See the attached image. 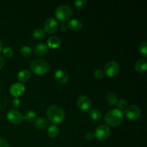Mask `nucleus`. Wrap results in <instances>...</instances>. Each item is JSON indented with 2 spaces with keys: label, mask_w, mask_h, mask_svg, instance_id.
Wrapping results in <instances>:
<instances>
[{
  "label": "nucleus",
  "mask_w": 147,
  "mask_h": 147,
  "mask_svg": "<svg viewBox=\"0 0 147 147\" xmlns=\"http://www.w3.org/2000/svg\"><path fill=\"white\" fill-rule=\"evenodd\" d=\"M139 52L144 57H146L147 56V41L144 40L140 44L139 47Z\"/></svg>",
  "instance_id": "obj_25"
},
{
  "label": "nucleus",
  "mask_w": 147,
  "mask_h": 147,
  "mask_svg": "<svg viewBox=\"0 0 147 147\" xmlns=\"http://www.w3.org/2000/svg\"><path fill=\"white\" fill-rule=\"evenodd\" d=\"M134 69L138 73H144L147 69V61L146 59H140L136 63Z\"/></svg>",
  "instance_id": "obj_16"
},
{
  "label": "nucleus",
  "mask_w": 147,
  "mask_h": 147,
  "mask_svg": "<svg viewBox=\"0 0 147 147\" xmlns=\"http://www.w3.org/2000/svg\"><path fill=\"white\" fill-rule=\"evenodd\" d=\"M125 115L130 120H136L142 115V111L136 105H130L125 109Z\"/></svg>",
  "instance_id": "obj_8"
},
{
  "label": "nucleus",
  "mask_w": 147,
  "mask_h": 147,
  "mask_svg": "<svg viewBox=\"0 0 147 147\" xmlns=\"http://www.w3.org/2000/svg\"><path fill=\"white\" fill-rule=\"evenodd\" d=\"M58 22L54 17H49L44 23V31L48 34H54L58 29Z\"/></svg>",
  "instance_id": "obj_10"
},
{
  "label": "nucleus",
  "mask_w": 147,
  "mask_h": 147,
  "mask_svg": "<svg viewBox=\"0 0 147 147\" xmlns=\"http://www.w3.org/2000/svg\"><path fill=\"white\" fill-rule=\"evenodd\" d=\"M119 100L117 95L113 92H109L106 95V101L109 106H116Z\"/></svg>",
  "instance_id": "obj_17"
},
{
  "label": "nucleus",
  "mask_w": 147,
  "mask_h": 147,
  "mask_svg": "<svg viewBox=\"0 0 147 147\" xmlns=\"http://www.w3.org/2000/svg\"><path fill=\"white\" fill-rule=\"evenodd\" d=\"M30 69L34 74L37 76H43L48 73L50 65L45 60L35 59L30 63Z\"/></svg>",
  "instance_id": "obj_3"
},
{
  "label": "nucleus",
  "mask_w": 147,
  "mask_h": 147,
  "mask_svg": "<svg viewBox=\"0 0 147 147\" xmlns=\"http://www.w3.org/2000/svg\"><path fill=\"white\" fill-rule=\"evenodd\" d=\"M7 120L14 124H20L24 121V115L16 109H11L7 112Z\"/></svg>",
  "instance_id": "obj_7"
},
{
  "label": "nucleus",
  "mask_w": 147,
  "mask_h": 147,
  "mask_svg": "<svg viewBox=\"0 0 147 147\" xmlns=\"http://www.w3.org/2000/svg\"><path fill=\"white\" fill-rule=\"evenodd\" d=\"M0 147H9L7 141L1 137H0Z\"/></svg>",
  "instance_id": "obj_31"
},
{
  "label": "nucleus",
  "mask_w": 147,
  "mask_h": 147,
  "mask_svg": "<svg viewBox=\"0 0 147 147\" xmlns=\"http://www.w3.org/2000/svg\"><path fill=\"white\" fill-rule=\"evenodd\" d=\"M25 86L21 83H13L9 88L10 94L14 98H18L19 96L22 95L25 91Z\"/></svg>",
  "instance_id": "obj_11"
},
{
  "label": "nucleus",
  "mask_w": 147,
  "mask_h": 147,
  "mask_svg": "<svg viewBox=\"0 0 147 147\" xmlns=\"http://www.w3.org/2000/svg\"><path fill=\"white\" fill-rule=\"evenodd\" d=\"M92 106L91 99L86 95H82L77 99V106L82 111H88Z\"/></svg>",
  "instance_id": "obj_9"
},
{
  "label": "nucleus",
  "mask_w": 147,
  "mask_h": 147,
  "mask_svg": "<svg viewBox=\"0 0 147 147\" xmlns=\"http://www.w3.org/2000/svg\"><path fill=\"white\" fill-rule=\"evenodd\" d=\"M12 106L15 108H19L21 106V101L18 98H15L12 101Z\"/></svg>",
  "instance_id": "obj_30"
},
{
  "label": "nucleus",
  "mask_w": 147,
  "mask_h": 147,
  "mask_svg": "<svg viewBox=\"0 0 147 147\" xmlns=\"http://www.w3.org/2000/svg\"><path fill=\"white\" fill-rule=\"evenodd\" d=\"M35 126L38 129L40 130H43L47 128L48 126V121L47 119L44 117H39L37 119H35V122H34Z\"/></svg>",
  "instance_id": "obj_19"
},
{
  "label": "nucleus",
  "mask_w": 147,
  "mask_h": 147,
  "mask_svg": "<svg viewBox=\"0 0 147 147\" xmlns=\"http://www.w3.org/2000/svg\"><path fill=\"white\" fill-rule=\"evenodd\" d=\"M111 134V129L107 125H100L96 129L94 136L98 141H105L109 137Z\"/></svg>",
  "instance_id": "obj_6"
},
{
  "label": "nucleus",
  "mask_w": 147,
  "mask_h": 147,
  "mask_svg": "<svg viewBox=\"0 0 147 147\" xmlns=\"http://www.w3.org/2000/svg\"><path fill=\"white\" fill-rule=\"evenodd\" d=\"M104 120L107 125L116 127L121 124L123 122V114L121 111L119 110L118 109H112L106 113Z\"/></svg>",
  "instance_id": "obj_2"
},
{
  "label": "nucleus",
  "mask_w": 147,
  "mask_h": 147,
  "mask_svg": "<svg viewBox=\"0 0 147 147\" xmlns=\"http://www.w3.org/2000/svg\"><path fill=\"white\" fill-rule=\"evenodd\" d=\"M4 63H5V60H4V58L2 57V56L0 55V70L4 67Z\"/></svg>",
  "instance_id": "obj_34"
},
{
  "label": "nucleus",
  "mask_w": 147,
  "mask_h": 147,
  "mask_svg": "<svg viewBox=\"0 0 147 147\" xmlns=\"http://www.w3.org/2000/svg\"><path fill=\"white\" fill-rule=\"evenodd\" d=\"M20 53L22 57H30L32 54V48L28 45H24L20 48Z\"/></svg>",
  "instance_id": "obj_22"
},
{
  "label": "nucleus",
  "mask_w": 147,
  "mask_h": 147,
  "mask_svg": "<svg viewBox=\"0 0 147 147\" xmlns=\"http://www.w3.org/2000/svg\"><path fill=\"white\" fill-rule=\"evenodd\" d=\"M60 28L62 31H65L67 28V24H65V22H62L60 25Z\"/></svg>",
  "instance_id": "obj_33"
},
{
  "label": "nucleus",
  "mask_w": 147,
  "mask_h": 147,
  "mask_svg": "<svg viewBox=\"0 0 147 147\" xmlns=\"http://www.w3.org/2000/svg\"><path fill=\"white\" fill-rule=\"evenodd\" d=\"M85 137H86V139H87V140L91 141L95 138L94 134L92 133V132H87V133L86 134V135H85Z\"/></svg>",
  "instance_id": "obj_32"
},
{
  "label": "nucleus",
  "mask_w": 147,
  "mask_h": 147,
  "mask_svg": "<svg viewBox=\"0 0 147 147\" xmlns=\"http://www.w3.org/2000/svg\"><path fill=\"white\" fill-rule=\"evenodd\" d=\"M47 116L48 119L53 123H60L64 121L65 117V111L61 106L53 104L49 106L47 110Z\"/></svg>",
  "instance_id": "obj_1"
},
{
  "label": "nucleus",
  "mask_w": 147,
  "mask_h": 147,
  "mask_svg": "<svg viewBox=\"0 0 147 147\" xmlns=\"http://www.w3.org/2000/svg\"><path fill=\"white\" fill-rule=\"evenodd\" d=\"M116 106H117L119 110H125L128 107V103L125 99H120V100H118Z\"/></svg>",
  "instance_id": "obj_26"
},
{
  "label": "nucleus",
  "mask_w": 147,
  "mask_h": 147,
  "mask_svg": "<svg viewBox=\"0 0 147 147\" xmlns=\"http://www.w3.org/2000/svg\"><path fill=\"white\" fill-rule=\"evenodd\" d=\"M30 77H31V73L28 70H22L17 74V79L21 83L28 81Z\"/></svg>",
  "instance_id": "obj_15"
},
{
  "label": "nucleus",
  "mask_w": 147,
  "mask_h": 147,
  "mask_svg": "<svg viewBox=\"0 0 147 147\" xmlns=\"http://www.w3.org/2000/svg\"><path fill=\"white\" fill-rule=\"evenodd\" d=\"M45 35L44 30L42 28H37L33 32V37L36 40H41Z\"/></svg>",
  "instance_id": "obj_23"
},
{
  "label": "nucleus",
  "mask_w": 147,
  "mask_h": 147,
  "mask_svg": "<svg viewBox=\"0 0 147 147\" xmlns=\"http://www.w3.org/2000/svg\"><path fill=\"white\" fill-rule=\"evenodd\" d=\"M119 70H120V66H119V63L117 62L111 60V61H109L106 63L103 72H104L105 75L111 78L116 76L119 73Z\"/></svg>",
  "instance_id": "obj_5"
},
{
  "label": "nucleus",
  "mask_w": 147,
  "mask_h": 147,
  "mask_svg": "<svg viewBox=\"0 0 147 147\" xmlns=\"http://www.w3.org/2000/svg\"><path fill=\"white\" fill-rule=\"evenodd\" d=\"M104 72H103V70L98 68L96 70H95L94 72V76L95 78H96L97 79H101L103 78V76H104Z\"/></svg>",
  "instance_id": "obj_29"
},
{
  "label": "nucleus",
  "mask_w": 147,
  "mask_h": 147,
  "mask_svg": "<svg viewBox=\"0 0 147 147\" xmlns=\"http://www.w3.org/2000/svg\"><path fill=\"white\" fill-rule=\"evenodd\" d=\"M55 14L57 20L65 22L71 18L73 15V9L71 7L66 4L58 6L55 11Z\"/></svg>",
  "instance_id": "obj_4"
},
{
  "label": "nucleus",
  "mask_w": 147,
  "mask_h": 147,
  "mask_svg": "<svg viewBox=\"0 0 147 147\" xmlns=\"http://www.w3.org/2000/svg\"><path fill=\"white\" fill-rule=\"evenodd\" d=\"M67 27L73 31H79L82 28V22L78 19H72L67 23Z\"/></svg>",
  "instance_id": "obj_14"
},
{
  "label": "nucleus",
  "mask_w": 147,
  "mask_h": 147,
  "mask_svg": "<svg viewBox=\"0 0 147 147\" xmlns=\"http://www.w3.org/2000/svg\"><path fill=\"white\" fill-rule=\"evenodd\" d=\"M87 4V1L86 0H76L74 1V5L78 9H81L86 7Z\"/></svg>",
  "instance_id": "obj_28"
},
{
  "label": "nucleus",
  "mask_w": 147,
  "mask_h": 147,
  "mask_svg": "<svg viewBox=\"0 0 147 147\" xmlns=\"http://www.w3.org/2000/svg\"><path fill=\"white\" fill-rule=\"evenodd\" d=\"M1 52L3 53V55L5 57H7V58L11 57L13 55V53H14V50L10 47H5L4 48H3Z\"/></svg>",
  "instance_id": "obj_27"
},
{
  "label": "nucleus",
  "mask_w": 147,
  "mask_h": 147,
  "mask_svg": "<svg viewBox=\"0 0 147 147\" xmlns=\"http://www.w3.org/2000/svg\"><path fill=\"white\" fill-rule=\"evenodd\" d=\"M89 116L91 118V119L94 121H99L101 119L102 117V113L98 109H92L90 111V113H89Z\"/></svg>",
  "instance_id": "obj_21"
},
{
  "label": "nucleus",
  "mask_w": 147,
  "mask_h": 147,
  "mask_svg": "<svg viewBox=\"0 0 147 147\" xmlns=\"http://www.w3.org/2000/svg\"><path fill=\"white\" fill-rule=\"evenodd\" d=\"M2 50H3V44H2V42H1V40H0V53L2 51Z\"/></svg>",
  "instance_id": "obj_35"
},
{
  "label": "nucleus",
  "mask_w": 147,
  "mask_h": 147,
  "mask_svg": "<svg viewBox=\"0 0 147 147\" xmlns=\"http://www.w3.org/2000/svg\"><path fill=\"white\" fill-rule=\"evenodd\" d=\"M60 44H61V40L55 36H53L50 37V38L47 40V45L48 47H50L52 49H56L57 47H60Z\"/></svg>",
  "instance_id": "obj_18"
},
{
  "label": "nucleus",
  "mask_w": 147,
  "mask_h": 147,
  "mask_svg": "<svg viewBox=\"0 0 147 147\" xmlns=\"http://www.w3.org/2000/svg\"><path fill=\"white\" fill-rule=\"evenodd\" d=\"M47 133L50 138H55L56 136H58L59 133H60V129H59L58 126H56L55 124L50 125L47 127Z\"/></svg>",
  "instance_id": "obj_20"
},
{
  "label": "nucleus",
  "mask_w": 147,
  "mask_h": 147,
  "mask_svg": "<svg viewBox=\"0 0 147 147\" xmlns=\"http://www.w3.org/2000/svg\"><path fill=\"white\" fill-rule=\"evenodd\" d=\"M54 78L60 83H65L69 80V75L67 71L63 69H57L54 73Z\"/></svg>",
  "instance_id": "obj_12"
},
{
  "label": "nucleus",
  "mask_w": 147,
  "mask_h": 147,
  "mask_svg": "<svg viewBox=\"0 0 147 147\" xmlns=\"http://www.w3.org/2000/svg\"><path fill=\"white\" fill-rule=\"evenodd\" d=\"M36 117H37V114H36L34 111H29L24 115V120L29 122L33 121L35 120Z\"/></svg>",
  "instance_id": "obj_24"
},
{
  "label": "nucleus",
  "mask_w": 147,
  "mask_h": 147,
  "mask_svg": "<svg viewBox=\"0 0 147 147\" xmlns=\"http://www.w3.org/2000/svg\"><path fill=\"white\" fill-rule=\"evenodd\" d=\"M49 51V47L45 43H39L36 45L34 49V53L36 56L42 57L47 54Z\"/></svg>",
  "instance_id": "obj_13"
}]
</instances>
